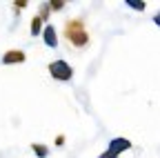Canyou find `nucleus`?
Returning a JSON list of instances; mask_svg holds the SVG:
<instances>
[{
  "mask_svg": "<svg viewBox=\"0 0 160 158\" xmlns=\"http://www.w3.org/2000/svg\"><path fill=\"white\" fill-rule=\"evenodd\" d=\"M98 158H120V156H118V154H116V151H111V149H107V151H105V154H100V156H98Z\"/></svg>",
  "mask_w": 160,
  "mask_h": 158,
  "instance_id": "obj_11",
  "label": "nucleus"
},
{
  "mask_svg": "<svg viewBox=\"0 0 160 158\" xmlns=\"http://www.w3.org/2000/svg\"><path fill=\"white\" fill-rule=\"evenodd\" d=\"M42 18L40 16H33L31 18V36H42Z\"/></svg>",
  "mask_w": 160,
  "mask_h": 158,
  "instance_id": "obj_6",
  "label": "nucleus"
},
{
  "mask_svg": "<svg viewBox=\"0 0 160 158\" xmlns=\"http://www.w3.org/2000/svg\"><path fill=\"white\" fill-rule=\"evenodd\" d=\"M31 149H33V154H36L38 158H47V156H49V149H47L45 145H40V143H33Z\"/></svg>",
  "mask_w": 160,
  "mask_h": 158,
  "instance_id": "obj_7",
  "label": "nucleus"
},
{
  "mask_svg": "<svg viewBox=\"0 0 160 158\" xmlns=\"http://www.w3.org/2000/svg\"><path fill=\"white\" fill-rule=\"evenodd\" d=\"M25 51H20V49H11L2 56V63L5 65H18V63H25Z\"/></svg>",
  "mask_w": 160,
  "mask_h": 158,
  "instance_id": "obj_4",
  "label": "nucleus"
},
{
  "mask_svg": "<svg viewBox=\"0 0 160 158\" xmlns=\"http://www.w3.org/2000/svg\"><path fill=\"white\" fill-rule=\"evenodd\" d=\"M42 38H45V45H47V47H51V49L58 47V33H56V27H53V25H45Z\"/></svg>",
  "mask_w": 160,
  "mask_h": 158,
  "instance_id": "obj_3",
  "label": "nucleus"
},
{
  "mask_svg": "<svg viewBox=\"0 0 160 158\" xmlns=\"http://www.w3.org/2000/svg\"><path fill=\"white\" fill-rule=\"evenodd\" d=\"M153 23H156V25H158V27H160V11H158V13H156V16H153Z\"/></svg>",
  "mask_w": 160,
  "mask_h": 158,
  "instance_id": "obj_14",
  "label": "nucleus"
},
{
  "mask_svg": "<svg viewBox=\"0 0 160 158\" xmlns=\"http://www.w3.org/2000/svg\"><path fill=\"white\" fill-rule=\"evenodd\" d=\"M49 74L56 78V80L67 83V80H71L73 69H71V65H69V63H65V60H53V63L49 65Z\"/></svg>",
  "mask_w": 160,
  "mask_h": 158,
  "instance_id": "obj_2",
  "label": "nucleus"
},
{
  "mask_svg": "<svg viewBox=\"0 0 160 158\" xmlns=\"http://www.w3.org/2000/svg\"><path fill=\"white\" fill-rule=\"evenodd\" d=\"M47 5H49V9H51V11H60V9L65 7L62 0H51V3H47Z\"/></svg>",
  "mask_w": 160,
  "mask_h": 158,
  "instance_id": "obj_9",
  "label": "nucleus"
},
{
  "mask_svg": "<svg viewBox=\"0 0 160 158\" xmlns=\"http://www.w3.org/2000/svg\"><path fill=\"white\" fill-rule=\"evenodd\" d=\"M127 5L131 9H136V11H145V5L147 3H142V0H127Z\"/></svg>",
  "mask_w": 160,
  "mask_h": 158,
  "instance_id": "obj_8",
  "label": "nucleus"
},
{
  "mask_svg": "<svg viewBox=\"0 0 160 158\" xmlns=\"http://www.w3.org/2000/svg\"><path fill=\"white\" fill-rule=\"evenodd\" d=\"M13 5H16L18 9H25V7H27V3H25V0H16V3H13Z\"/></svg>",
  "mask_w": 160,
  "mask_h": 158,
  "instance_id": "obj_12",
  "label": "nucleus"
},
{
  "mask_svg": "<svg viewBox=\"0 0 160 158\" xmlns=\"http://www.w3.org/2000/svg\"><path fill=\"white\" fill-rule=\"evenodd\" d=\"M62 36H65V40H69V45L76 47V49H82V47H87V43H89V33H87V29H85V23H82V20H76V18L65 23Z\"/></svg>",
  "mask_w": 160,
  "mask_h": 158,
  "instance_id": "obj_1",
  "label": "nucleus"
},
{
  "mask_svg": "<svg viewBox=\"0 0 160 158\" xmlns=\"http://www.w3.org/2000/svg\"><path fill=\"white\" fill-rule=\"evenodd\" d=\"M56 145H65V136H56Z\"/></svg>",
  "mask_w": 160,
  "mask_h": 158,
  "instance_id": "obj_13",
  "label": "nucleus"
},
{
  "mask_svg": "<svg viewBox=\"0 0 160 158\" xmlns=\"http://www.w3.org/2000/svg\"><path fill=\"white\" fill-rule=\"evenodd\" d=\"M131 147H133V145H131L129 138H113V140L109 143V149H111V151H116L118 156L122 154V151H127V149H131Z\"/></svg>",
  "mask_w": 160,
  "mask_h": 158,
  "instance_id": "obj_5",
  "label": "nucleus"
},
{
  "mask_svg": "<svg viewBox=\"0 0 160 158\" xmlns=\"http://www.w3.org/2000/svg\"><path fill=\"white\" fill-rule=\"evenodd\" d=\"M49 11H51L49 5H40V13H38V16L42 18V20H47V18H49Z\"/></svg>",
  "mask_w": 160,
  "mask_h": 158,
  "instance_id": "obj_10",
  "label": "nucleus"
}]
</instances>
